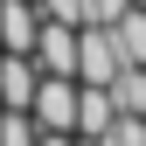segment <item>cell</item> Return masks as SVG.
Returning <instances> with one entry per match:
<instances>
[{
	"label": "cell",
	"mask_w": 146,
	"mask_h": 146,
	"mask_svg": "<svg viewBox=\"0 0 146 146\" xmlns=\"http://www.w3.org/2000/svg\"><path fill=\"white\" fill-rule=\"evenodd\" d=\"M42 7V21H70V28H84V0H35Z\"/></svg>",
	"instance_id": "11"
},
{
	"label": "cell",
	"mask_w": 146,
	"mask_h": 146,
	"mask_svg": "<svg viewBox=\"0 0 146 146\" xmlns=\"http://www.w3.org/2000/svg\"><path fill=\"white\" fill-rule=\"evenodd\" d=\"M111 42H118L125 63H146V7H125L118 14V21H111Z\"/></svg>",
	"instance_id": "8"
},
{
	"label": "cell",
	"mask_w": 146,
	"mask_h": 146,
	"mask_svg": "<svg viewBox=\"0 0 146 146\" xmlns=\"http://www.w3.org/2000/svg\"><path fill=\"white\" fill-rule=\"evenodd\" d=\"M35 146H77V132H42Z\"/></svg>",
	"instance_id": "13"
},
{
	"label": "cell",
	"mask_w": 146,
	"mask_h": 146,
	"mask_svg": "<svg viewBox=\"0 0 146 146\" xmlns=\"http://www.w3.org/2000/svg\"><path fill=\"white\" fill-rule=\"evenodd\" d=\"M35 28H42V7H35V0H0V49L28 56V49H35Z\"/></svg>",
	"instance_id": "5"
},
{
	"label": "cell",
	"mask_w": 146,
	"mask_h": 146,
	"mask_svg": "<svg viewBox=\"0 0 146 146\" xmlns=\"http://www.w3.org/2000/svg\"><path fill=\"white\" fill-rule=\"evenodd\" d=\"M35 84H42L35 56H14V49H0V104H7V111H28V104H35Z\"/></svg>",
	"instance_id": "4"
},
{
	"label": "cell",
	"mask_w": 146,
	"mask_h": 146,
	"mask_svg": "<svg viewBox=\"0 0 146 146\" xmlns=\"http://www.w3.org/2000/svg\"><path fill=\"white\" fill-rule=\"evenodd\" d=\"M111 104H118V118H146V63H125L111 77Z\"/></svg>",
	"instance_id": "7"
},
{
	"label": "cell",
	"mask_w": 146,
	"mask_h": 146,
	"mask_svg": "<svg viewBox=\"0 0 146 146\" xmlns=\"http://www.w3.org/2000/svg\"><path fill=\"white\" fill-rule=\"evenodd\" d=\"M118 70H125V56H118L111 28H77V84H111Z\"/></svg>",
	"instance_id": "2"
},
{
	"label": "cell",
	"mask_w": 146,
	"mask_h": 146,
	"mask_svg": "<svg viewBox=\"0 0 146 146\" xmlns=\"http://www.w3.org/2000/svg\"><path fill=\"white\" fill-rule=\"evenodd\" d=\"M35 139H42L35 111H7V104H0V146H35Z\"/></svg>",
	"instance_id": "9"
},
{
	"label": "cell",
	"mask_w": 146,
	"mask_h": 146,
	"mask_svg": "<svg viewBox=\"0 0 146 146\" xmlns=\"http://www.w3.org/2000/svg\"><path fill=\"white\" fill-rule=\"evenodd\" d=\"M111 118H118V104H111V84H77V132L104 139V132H111Z\"/></svg>",
	"instance_id": "6"
},
{
	"label": "cell",
	"mask_w": 146,
	"mask_h": 146,
	"mask_svg": "<svg viewBox=\"0 0 146 146\" xmlns=\"http://www.w3.org/2000/svg\"><path fill=\"white\" fill-rule=\"evenodd\" d=\"M111 146H146V118H111Z\"/></svg>",
	"instance_id": "12"
},
{
	"label": "cell",
	"mask_w": 146,
	"mask_h": 146,
	"mask_svg": "<svg viewBox=\"0 0 146 146\" xmlns=\"http://www.w3.org/2000/svg\"><path fill=\"white\" fill-rule=\"evenodd\" d=\"M125 7H132V0H84V28H111Z\"/></svg>",
	"instance_id": "10"
},
{
	"label": "cell",
	"mask_w": 146,
	"mask_h": 146,
	"mask_svg": "<svg viewBox=\"0 0 146 146\" xmlns=\"http://www.w3.org/2000/svg\"><path fill=\"white\" fill-rule=\"evenodd\" d=\"M28 111H35L42 132H77V77H42Z\"/></svg>",
	"instance_id": "1"
},
{
	"label": "cell",
	"mask_w": 146,
	"mask_h": 146,
	"mask_svg": "<svg viewBox=\"0 0 146 146\" xmlns=\"http://www.w3.org/2000/svg\"><path fill=\"white\" fill-rule=\"evenodd\" d=\"M28 56H35L42 77H77V28H70V21H42Z\"/></svg>",
	"instance_id": "3"
}]
</instances>
